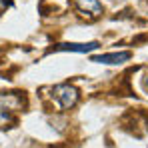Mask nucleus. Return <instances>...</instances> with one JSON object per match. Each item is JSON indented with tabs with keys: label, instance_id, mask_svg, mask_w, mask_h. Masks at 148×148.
<instances>
[{
	"label": "nucleus",
	"instance_id": "1",
	"mask_svg": "<svg viewBox=\"0 0 148 148\" xmlns=\"http://www.w3.org/2000/svg\"><path fill=\"white\" fill-rule=\"evenodd\" d=\"M52 92H54L52 96L56 98V102L60 104L62 110H70L74 104L78 102V90H76L74 86H70V84H60V86H56Z\"/></svg>",
	"mask_w": 148,
	"mask_h": 148
},
{
	"label": "nucleus",
	"instance_id": "2",
	"mask_svg": "<svg viewBox=\"0 0 148 148\" xmlns=\"http://www.w3.org/2000/svg\"><path fill=\"white\" fill-rule=\"evenodd\" d=\"M76 8L84 14V16H90V18H98L102 14V4L98 0H74Z\"/></svg>",
	"mask_w": 148,
	"mask_h": 148
},
{
	"label": "nucleus",
	"instance_id": "3",
	"mask_svg": "<svg viewBox=\"0 0 148 148\" xmlns=\"http://www.w3.org/2000/svg\"><path fill=\"white\" fill-rule=\"evenodd\" d=\"M130 52H110V54H100V56H92L90 60L92 62H98V64H122L130 60Z\"/></svg>",
	"mask_w": 148,
	"mask_h": 148
},
{
	"label": "nucleus",
	"instance_id": "4",
	"mask_svg": "<svg viewBox=\"0 0 148 148\" xmlns=\"http://www.w3.org/2000/svg\"><path fill=\"white\" fill-rule=\"evenodd\" d=\"M98 46H100L98 42H86V44H70V42H66V44L54 46L52 50H56V52H80V54H86L90 50H96Z\"/></svg>",
	"mask_w": 148,
	"mask_h": 148
},
{
	"label": "nucleus",
	"instance_id": "5",
	"mask_svg": "<svg viewBox=\"0 0 148 148\" xmlns=\"http://www.w3.org/2000/svg\"><path fill=\"white\" fill-rule=\"evenodd\" d=\"M0 104H4L6 110H18L22 108L24 98H20V94H0Z\"/></svg>",
	"mask_w": 148,
	"mask_h": 148
},
{
	"label": "nucleus",
	"instance_id": "6",
	"mask_svg": "<svg viewBox=\"0 0 148 148\" xmlns=\"http://www.w3.org/2000/svg\"><path fill=\"white\" fill-rule=\"evenodd\" d=\"M16 124V118L4 108V110H0V130H6V128H12Z\"/></svg>",
	"mask_w": 148,
	"mask_h": 148
},
{
	"label": "nucleus",
	"instance_id": "7",
	"mask_svg": "<svg viewBox=\"0 0 148 148\" xmlns=\"http://www.w3.org/2000/svg\"><path fill=\"white\" fill-rule=\"evenodd\" d=\"M8 6H10V0H0V12H2V10H6Z\"/></svg>",
	"mask_w": 148,
	"mask_h": 148
},
{
	"label": "nucleus",
	"instance_id": "8",
	"mask_svg": "<svg viewBox=\"0 0 148 148\" xmlns=\"http://www.w3.org/2000/svg\"><path fill=\"white\" fill-rule=\"evenodd\" d=\"M146 86H148V78H146Z\"/></svg>",
	"mask_w": 148,
	"mask_h": 148
}]
</instances>
